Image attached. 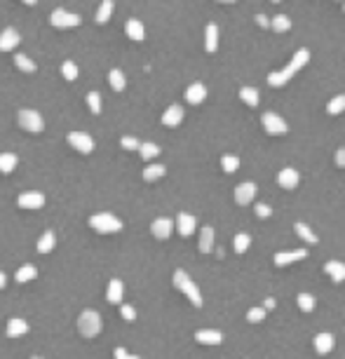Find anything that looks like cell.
Returning <instances> with one entry per match:
<instances>
[{
  "label": "cell",
  "instance_id": "44dd1931",
  "mask_svg": "<svg viewBox=\"0 0 345 359\" xmlns=\"http://www.w3.org/2000/svg\"><path fill=\"white\" fill-rule=\"evenodd\" d=\"M28 334V324L21 319V317H14L7 322V336L10 338H19V336H26Z\"/></svg>",
  "mask_w": 345,
  "mask_h": 359
},
{
  "label": "cell",
  "instance_id": "f907efd6",
  "mask_svg": "<svg viewBox=\"0 0 345 359\" xmlns=\"http://www.w3.org/2000/svg\"><path fill=\"white\" fill-rule=\"evenodd\" d=\"M7 284V277H5V273H3V270H0V289H3V286Z\"/></svg>",
  "mask_w": 345,
  "mask_h": 359
},
{
  "label": "cell",
  "instance_id": "b9f144b4",
  "mask_svg": "<svg viewBox=\"0 0 345 359\" xmlns=\"http://www.w3.org/2000/svg\"><path fill=\"white\" fill-rule=\"evenodd\" d=\"M263 317H266V308H251V310L247 312V319H249L251 324L263 322Z\"/></svg>",
  "mask_w": 345,
  "mask_h": 359
},
{
  "label": "cell",
  "instance_id": "cb8c5ba5",
  "mask_svg": "<svg viewBox=\"0 0 345 359\" xmlns=\"http://www.w3.org/2000/svg\"><path fill=\"white\" fill-rule=\"evenodd\" d=\"M205 47H207V52H209V54H212V52H216V47H218V28H216V24H207Z\"/></svg>",
  "mask_w": 345,
  "mask_h": 359
},
{
  "label": "cell",
  "instance_id": "ba28073f",
  "mask_svg": "<svg viewBox=\"0 0 345 359\" xmlns=\"http://www.w3.org/2000/svg\"><path fill=\"white\" fill-rule=\"evenodd\" d=\"M52 24L56 26V28H71V26H78L80 24V17L78 14H71L66 12V10H54L52 12Z\"/></svg>",
  "mask_w": 345,
  "mask_h": 359
},
{
  "label": "cell",
  "instance_id": "4316f807",
  "mask_svg": "<svg viewBox=\"0 0 345 359\" xmlns=\"http://www.w3.org/2000/svg\"><path fill=\"white\" fill-rule=\"evenodd\" d=\"M240 99H242L247 106H251V108H256L258 106V89H254V87H242L240 89Z\"/></svg>",
  "mask_w": 345,
  "mask_h": 359
},
{
  "label": "cell",
  "instance_id": "ab89813d",
  "mask_svg": "<svg viewBox=\"0 0 345 359\" xmlns=\"http://www.w3.org/2000/svg\"><path fill=\"white\" fill-rule=\"evenodd\" d=\"M87 104H90V110L94 115L101 113V97H99L97 92H90V94H87Z\"/></svg>",
  "mask_w": 345,
  "mask_h": 359
},
{
  "label": "cell",
  "instance_id": "681fc988",
  "mask_svg": "<svg viewBox=\"0 0 345 359\" xmlns=\"http://www.w3.org/2000/svg\"><path fill=\"white\" fill-rule=\"evenodd\" d=\"M256 24H258L261 28H268V26H270V21H268L266 14H256Z\"/></svg>",
  "mask_w": 345,
  "mask_h": 359
},
{
  "label": "cell",
  "instance_id": "83f0119b",
  "mask_svg": "<svg viewBox=\"0 0 345 359\" xmlns=\"http://www.w3.org/2000/svg\"><path fill=\"white\" fill-rule=\"evenodd\" d=\"M270 28H273L275 33H286V31L291 28V19L286 17V14H277L275 19H270Z\"/></svg>",
  "mask_w": 345,
  "mask_h": 359
},
{
  "label": "cell",
  "instance_id": "5b68a950",
  "mask_svg": "<svg viewBox=\"0 0 345 359\" xmlns=\"http://www.w3.org/2000/svg\"><path fill=\"white\" fill-rule=\"evenodd\" d=\"M261 122H263V129H266L268 134H273V136H282V134L289 132V125H286L277 113H266V115L261 117Z\"/></svg>",
  "mask_w": 345,
  "mask_h": 359
},
{
  "label": "cell",
  "instance_id": "e575fe53",
  "mask_svg": "<svg viewBox=\"0 0 345 359\" xmlns=\"http://www.w3.org/2000/svg\"><path fill=\"white\" fill-rule=\"evenodd\" d=\"M221 167H223L225 174H233V171L240 169V158L237 155H223L221 158Z\"/></svg>",
  "mask_w": 345,
  "mask_h": 359
},
{
  "label": "cell",
  "instance_id": "60d3db41",
  "mask_svg": "<svg viewBox=\"0 0 345 359\" xmlns=\"http://www.w3.org/2000/svg\"><path fill=\"white\" fill-rule=\"evenodd\" d=\"M14 61H17V68H21V71H26V73H33V71H36V64H33V61L28 59V56L19 54Z\"/></svg>",
  "mask_w": 345,
  "mask_h": 359
},
{
  "label": "cell",
  "instance_id": "7c38bea8",
  "mask_svg": "<svg viewBox=\"0 0 345 359\" xmlns=\"http://www.w3.org/2000/svg\"><path fill=\"white\" fill-rule=\"evenodd\" d=\"M195 341L202 343V345H221L223 336H221V331H214V329H200L195 334Z\"/></svg>",
  "mask_w": 345,
  "mask_h": 359
},
{
  "label": "cell",
  "instance_id": "8d00e7d4",
  "mask_svg": "<svg viewBox=\"0 0 345 359\" xmlns=\"http://www.w3.org/2000/svg\"><path fill=\"white\" fill-rule=\"evenodd\" d=\"M36 275L38 270L33 268V265H21V268L17 270V282L21 284V282H31V280H36Z\"/></svg>",
  "mask_w": 345,
  "mask_h": 359
},
{
  "label": "cell",
  "instance_id": "d4e9b609",
  "mask_svg": "<svg viewBox=\"0 0 345 359\" xmlns=\"http://www.w3.org/2000/svg\"><path fill=\"white\" fill-rule=\"evenodd\" d=\"M127 36L132 38L134 43H141V40L146 38L143 24H141V21H136V19H129V21H127Z\"/></svg>",
  "mask_w": 345,
  "mask_h": 359
},
{
  "label": "cell",
  "instance_id": "7bdbcfd3",
  "mask_svg": "<svg viewBox=\"0 0 345 359\" xmlns=\"http://www.w3.org/2000/svg\"><path fill=\"white\" fill-rule=\"evenodd\" d=\"M61 71H64V78H66V80H75V78H78V66H75L73 61H66Z\"/></svg>",
  "mask_w": 345,
  "mask_h": 359
},
{
  "label": "cell",
  "instance_id": "f6af8a7d",
  "mask_svg": "<svg viewBox=\"0 0 345 359\" xmlns=\"http://www.w3.org/2000/svg\"><path fill=\"white\" fill-rule=\"evenodd\" d=\"M120 315L125 317V319H127V322H132L134 317H136V310H134L132 305H122V308H120Z\"/></svg>",
  "mask_w": 345,
  "mask_h": 359
},
{
  "label": "cell",
  "instance_id": "4fadbf2b",
  "mask_svg": "<svg viewBox=\"0 0 345 359\" xmlns=\"http://www.w3.org/2000/svg\"><path fill=\"white\" fill-rule=\"evenodd\" d=\"M205 99H207V87L202 85V82H195V85H190L186 89V101H188V104L197 106V104H202Z\"/></svg>",
  "mask_w": 345,
  "mask_h": 359
},
{
  "label": "cell",
  "instance_id": "6f0895ef",
  "mask_svg": "<svg viewBox=\"0 0 345 359\" xmlns=\"http://www.w3.org/2000/svg\"><path fill=\"white\" fill-rule=\"evenodd\" d=\"M343 12H345V5H343Z\"/></svg>",
  "mask_w": 345,
  "mask_h": 359
},
{
  "label": "cell",
  "instance_id": "f5cc1de1",
  "mask_svg": "<svg viewBox=\"0 0 345 359\" xmlns=\"http://www.w3.org/2000/svg\"><path fill=\"white\" fill-rule=\"evenodd\" d=\"M21 3H26V5H36L38 0H21Z\"/></svg>",
  "mask_w": 345,
  "mask_h": 359
},
{
  "label": "cell",
  "instance_id": "bcb514c9",
  "mask_svg": "<svg viewBox=\"0 0 345 359\" xmlns=\"http://www.w3.org/2000/svg\"><path fill=\"white\" fill-rule=\"evenodd\" d=\"M270 214H273V209L268 207V204H256V216L258 219H268Z\"/></svg>",
  "mask_w": 345,
  "mask_h": 359
},
{
  "label": "cell",
  "instance_id": "1f68e13d",
  "mask_svg": "<svg viewBox=\"0 0 345 359\" xmlns=\"http://www.w3.org/2000/svg\"><path fill=\"white\" fill-rule=\"evenodd\" d=\"M294 228H296V232H298V237L303 240V242H308V244H317V235L312 230H310L308 225L305 223H296L294 225Z\"/></svg>",
  "mask_w": 345,
  "mask_h": 359
},
{
  "label": "cell",
  "instance_id": "ffe728a7",
  "mask_svg": "<svg viewBox=\"0 0 345 359\" xmlns=\"http://www.w3.org/2000/svg\"><path fill=\"white\" fill-rule=\"evenodd\" d=\"M333 345H336V338H333L331 334H317L315 336V350L320 354H329L333 350Z\"/></svg>",
  "mask_w": 345,
  "mask_h": 359
},
{
  "label": "cell",
  "instance_id": "277c9868",
  "mask_svg": "<svg viewBox=\"0 0 345 359\" xmlns=\"http://www.w3.org/2000/svg\"><path fill=\"white\" fill-rule=\"evenodd\" d=\"M90 225L94 228L97 232H118L122 230V221L113 214H97L90 219Z\"/></svg>",
  "mask_w": 345,
  "mask_h": 359
},
{
  "label": "cell",
  "instance_id": "30bf717a",
  "mask_svg": "<svg viewBox=\"0 0 345 359\" xmlns=\"http://www.w3.org/2000/svg\"><path fill=\"white\" fill-rule=\"evenodd\" d=\"M308 256V251L305 249H296V251H282V254H275V265L277 268H284V265H289V263H296V261H303Z\"/></svg>",
  "mask_w": 345,
  "mask_h": 359
},
{
  "label": "cell",
  "instance_id": "ee69618b",
  "mask_svg": "<svg viewBox=\"0 0 345 359\" xmlns=\"http://www.w3.org/2000/svg\"><path fill=\"white\" fill-rule=\"evenodd\" d=\"M141 143L134 136H122V148H127V151H136Z\"/></svg>",
  "mask_w": 345,
  "mask_h": 359
},
{
  "label": "cell",
  "instance_id": "7a4b0ae2",
  "mask_svg": "<svg viewBox=\"0 0 345 359\" xmlns=\"http://www.w3.org/2000/svg\"><path fill=\"white\" fill-rule=\"evenodd\" d=\"M174 286L181 293H186L195 308H202V293H200V289L195 286V282L190 280V277H188L183 270H176V273H174Z\"/></svg>",
  "mask_w": 345,
  "mask_h": 359
},
{
  "label": "cell",
  "instance_id": "5bb4252c",
  "mask_svg": "<svg viewBox=\"0 0 345 359\" xmlns=\"http://www.w3.org/2000/svg\"><path fill=\"white\" fill-rule=\"evenodd\" d=\"M45 204L43 193H24L19 195V207L24 209H40Z\"/></svg>",
  "mask_w": 345,
  "mask_h": 359
},
{
  "label": "cell",
  "instance_id": "3957f363",
  "mask_svg": "<svg viewBox=\"0 0 345 359\" xmlns=\"http://www.w3.org/2000/svg\"><path fill=\"white\" fill-rule=\"evenodd\" d=\"M78 329L82 336L92 338V336H99L101 331V315L97 310H85L78 317Z\"/></svg>",
  "mask_w": 345,
  "mask_h": 359
},
{
  "label": "cell",
  "instance_id": "f35d334b",
  "mask_svg": "<svg viewBox=\"0 0 345 359\" xmlns=\"http://www.w3.org/2000/svg\"><path fill=\"white\" fill-rule=\"evenodd\" d=\"M139 153H141V158L143 160H153L155 155H160V148L155 146V143H141Z\"/></svg>",
  "mask_w": 345,
  "mask_h": 359
},
{
  "label": "cell",
  "instance_id": "f1b7e54d",
  "mask_svg": "<svg viewBox=\"0 0 345 359\" xmlns=\"http://www.w3.org/2000/svg\"><path fill=\"white\" fill-rule=\"evenodd\" d=\"M110 14H113V3L110 0H103L101 5H99V10H97V24H106L110 19Z\"/></svg>",
  "mask_w": 345,
  "mask_h": 359
},
{
  "label": "cell",
  "instance_id": "9f6ffc18",
  "mask_svg": "<svg viewBox=\"0 0 345 359\" xmlns=\"http://www.w3.org/2000/svg\"><path fill=\"white\" fill-rule=\"evenodd\" d=\"M33 359H40V357H33Z\"/></svg>",
  "mask_w": 345,
  "mask_h": 359
},
{
  "label": "cell",
  "instance_id": "8992f818",
  "mask_svg": "<svg viewBox=\"0 0 345 359\" xmlns=\"http://www.w3.org/2000/svg\"><path fill=\"white\" fill-rule=\"evenodd\" d=\"M19 125L24 129H28V132H43V127H45L43 117L36 110H21L19 113Z\"/></svg>",
  "mask_w": 345,
  "mask_h": 359
},
{
  "label": "cell",
  "instance_id": "d590c367",
  "mask_svg": "<svg viewBox=\"0 0 345 359\" xmlns=\"http://www.w3.org/2000/svg\"><path fill=\"white\" fill-rule=\"evenodd\" d=\"M164 167L162 165H151V167H146L143 169V178L146 181H158V178H162L164 176Z\"/></svg>",
  "mask_w": 345,
  "mask_h": 359
},
{
  "label": "cell",
  "instance_id": "52a82bcc",
  "mask_svg": "<svg viewBox=\"0 0 345 359\" xmlns=\"http://www.w3.org/2000/svg\"><path fill=\"white\" fill-rule=\"evenodd\" d=\"M256 197V183L247 181V183H240L235 188V202L240 204V207H247V204H251V200Z\"/></svg>",
  "mask_w": 345,
  "mask_h": 359
},
{
  "label": "cell",
  "instance_id": "7dc6e473",
  "mask_svg": "<svg viewBox=\"0 0 345 359\" xmlns=\"http://www.w3.org/2000/svg\"><path fill=\"white\" fill-rule=\"evenodd\" d=\"M115 359H141V357H134V354H129L125 347H115Z\"/></svg>",
  "mask_w": 345,
  "mask_h": 359
},
{
  "label": "cell",
  "instance_id": "4dcf8cb0",
  "mask_svg": "<svg viewBox=\"0 0 345 359\" xmlns=\"http://www.w3.org/2000/svg\"><path fill=\"white\" fill-rule=\"evenodd\" d=\"M298 308H301L303 312H312L315 310V305H317V301H315V296L312 293H298Z\"/></svg>",
  "mask_w": 345,
  "mask_h": 359
},
{
  "label": "cell",
  "instance_id": "9a60e30c",
  "mask_svg": "<svg viewBox=\"0 0 345 359\" xmlns=\"http://www.w3.org/2000/svg\"><path fill=\"white\" fill-rule=\"evenodd\" d=\"M19 40H21V38H19L17 31L5 28L3 33H0V49H3V52H12V49L19 45Z\"/></svg>",
  "mask_w": 345,
  "mask_h": 359
},
{
  "label": "cell",
  "instance_id": "db71d44e",
  "mask_svg": "<svg viewBox=\"0 0 345 359\" xmlns=\"http://www.w3.org/2000/svg\"><path fill=\"white\" fill-rule=\"evenodd\" d=\"M218 3H235V0H218Z\"/></svg>",
  "mask_w": 345,
  "mask_h": 359
},
{
  "label": "cell",
  "instance_id": "74e56055",
  "mask_svg": "<svg viewBox=\"0 0 345 359\" xmlns=\"http://www.w3.org/2000/svg\"><path fill=\"white\" fill-rule=\"evenodd\" d=\"M249 244H251V237H249L247 232H240V235H235V242H233V247H235L237 254H244V251L249 249Z\"/></svg>",
  "mask_w": 345,
  "mask_h": 359
},
{
  "label": "cell",
  "instance_id": "603a6c76",
  "mask_svg": "<svg viewBox=\"0 0 345 359\" xmlns=\"http://www.w3.org/2000/svg\"><path fill=\"white\" fill-rule=\"evenodd\" d=\"M122 296H125V284H122L120 280H110L108 291H106V298H108V303H120Z\"/></svg>",
  "mask_w": 345,
  "mask_h": 359
},
{
  "label": "cell",
  "instance_id": "d6986e66",
  "mask_svg": "<svg viewBox=\"0 0 345 359\" xmlns=\"http://www.w3.org/2000/svg\"><path fill=\"white\" fill-rule=\"evenodd\" d=\"M324 273L331 277L336 284H340V282L345 280V263H340V261H329L327 265H324Z\"/></svg>",
  "mask_w": 345,
  "mask_h": 359
},
{
  "label": "cell",
  "instance_id": "f546056e",
  "mask_svg": "<svg viewBox=\"0 0 345 359\" xmlns=\"http://www.w3.org/2000/svg\"><path fill=\"white\" fill-rule=\"evenodd\" d=\"M345 110V94H338L336 99H331L327 104V113L329 115H340Z\"/></svg>",
  "mask_w": 345,
  "mask_h": 359
},
{
  "label": "cell",
  "instance_id": "484cf974",
  "mask_svg": "<svg viewBox=\"0 0 345 359\" xmlns=\"http://www.w3.org/2000/svg\"><path fill=\"white\" fill-rule=\"evenodd\" d=\"M54 244H56V237H54V232L52 230H47L43 235V237L38 240V251H40V254H49V251L54 249Z\"/></svg>",
  "mask_w": 345,
  "mask_h": 359
},
{
  "label": "cell",
  "instance_id": "6da1fadb",
  "mask_svg": "<svg viewBox=\"0 0 345 359\" xmlns=\"http://www.w3.org/2000/svg\"><path fill=\"white\" fill-rule=\"evenodd\" d=\"M308 59H310V52L305 47L303 49H298L296 54H294V59H291V64L284 68V71H277V73H270L268 75V85L270 87H284L286 82H289L294 75L301 71L305 64H308Z\"/></svg>",
  "mask_w": 345,
  "mask_h": 359
},
{
  "label": "cell",
  "instance_id": "e0dca14e",
  "mask_svg": "<svg viewBox=\"0 0 345 359\" xmlns=\"http://www.w3.org/2000/svg\"><path fill=\"white\" fill-rule=\"evenodd\" d=\"M171 228H174V223H171L169 219H158V221H153V225H151L153 235H155L158 240H167V237H169Z\"/></svg>",
  "mask_w": 345,
  "mask_h": 359
},
{
  "label": "cell",
  "instance_id": "9c48e42d",
  "mask_svg": "<svg viewBox=\"0 0 345 359\" xmlns=\"http://www.w3.org/2000/svg\"><path fill=\"white\" fill-rule=\"evenodd\" d=\"M68 143L80 153H92V148H94L92 136L85 134V132H71V134H68Z\"/></svg>",
  "mask_w": 345,
  "mask_h": 359
},
{
  "label": "cell",
  "instance_id": "ac0fdd59",
  "mask_svg": "<svg viewBox=\"0 0 345 359\" xmlns=\"http://www.w3.org/2000/svg\"><path fill=\"white\" fill-rule=\"evenodd\" d=\"M183 120V108L181 106H169V108L164 110V115H162V125H167V127H176V125H181Z\"/></svg>",
  "mask_w": 345,
  "mask_h": 359
},
{
  "label": "cell",
  "instance_id": "2e32d148",
  "mask_svg": "<svg viewBox=\"0 0 345 359\" xmlns=\"http://www.w3.org/2000/svg\"><path fill=\"white\" fill-rule=\"evenodd\" d=\"M195 216H190V214H179V219H176V228H179V232H181L183 237H190L195 232Z\"/></svg>",
  "mask_w": 345,
  "mask_h": 359
},
{
  "label": "cell",
  "instance_id": "11a10c76",
  "mask_svg": "<svg viewBox=\"0 0 345 359\" xmlns=\"http://www.w3.org/2000/svg\"><path fill=\"white\" fill-rule=\"evenodd\" d=\"M273 3H282V0H273Z\"/></svg>",
  "mask_w": 345,
  "mask_h": 359
},
{
  "label": "cell",
  "instance_id": "836d02e7",
  "mask_svg": "<svg viewBox=\"0 0 345 359\" xmlns=\"http://www.w3.org/2000/svg\"><path fill=\"white\" fill-rule=\"evenodd\" d=\"M108 80H110V87H113L115 92H122V89H125V85H127V82H125V75H122V71H118V68H113V71L108 73Z\"/></svg>",
  "mask_w": 345,
  "mask_h": 359
},
{
  "label": "cell",
  "instance_id": "c3c4849f",
  "mask_svg": "<svg viewBox=\"0 0 345 359\" xmlns=\"http://www.w3.org/2000/svg\"><path fill=\"white\" fill-rule=\"evenodd\" d=\"M336 165L340 167V169H345V148H338V151H336Z\"/></svg>",
  "mask_w": 345,
  "mask_h": 359
},
{
  "label": "cell",
  "instance_id": "d6a6232c",
  "mask_svg": "<svg viewBox=\"0 0 345 359\" xmlns=\"http://www.w3.org/2000/svg\"><path fill=\"white\" fill-rule=\"evenodd\" d=\"M14 167H17V155L3 153V155H0V171H3V174H10Z\"/></svg>",
  "mask_w": 345,
  "mask_h": 359
},
{
  "label": "cell",
  "instance_id": "7402d4cb",
  "mask_svg": "<svg viewBox=\"0 0 345 359\" xmlns=\"http://www.w3.org/2000/svg\"><path fill=\"white\" fill-rule=\"evenodd\" d=\"M197 249L202 251V254H209V251L214 249V228H202L200 230V242H197Z\"/></svg>",
  "mask_w": 345,
  "mask_h": 359
},
{
  "label": "cell",
  "instance_id": "816d5d0a",
  "mask_svg": "<svg viewBox=\"0 0 345 359\" xmlns=\"http://www.w3.org/2000/svg\"><path fill=\"white\" fill-rule=\"evenodd\" d=\"M266 308H275V298H266Z\"/></svg>",
  "mask_w": 345,
  "mask_h": 359
},
{
  "label": "cell",
  "instance_id": "8fae6325",
  "mask_svg": "<svg viewBox=\"0 0 345 359\" xmlns=\"http://www.w3.org/2000/svg\"><path fill=\"white\" fill-rule=\"evenodd\" d=\"M298 181H301V176H298V171L291 169V167H286V169H282L277 174V183L284 190H294L298 186Z\"/></svg>",
  "mask_w": 345,
  "mask_h": 359
}]
</instances>
